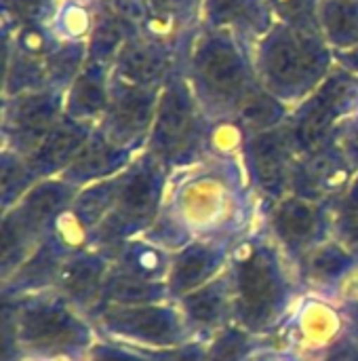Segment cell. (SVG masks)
<instances>
[{
	"label": "cell",
	"mask_w": 358,
	"mask_h": 361,
	"mask_svg": "<svg viewBox=\"0 0 358 361\" xmlns=\"http://www.w3.org/2000/svg\"><path fill=\"white\" fill-rule=\"evenodd\" d=\"M160 214L188 243L236 241L260 222L264 205L249 186L241 157H209L169 173Z\"/></svg>",
	"instance_id": "1"
},
{
	"label": "cell",
	"mask_w": 358,
	"mask_h": 361,
	"mask_svg": "<svg viewBox=\"0 0 358 361\" xmlns=\"http://www.w3.org/2000/svg\"><path fill=\"white\" fill-rule=\"evenodd\" d=\"M234 324L255 336L272 338L304 294L295 264L260 222L232 247L228 262Z\"/></svg>",
	"instance_id": "2"
},
{
	"label": "cell",
	"mask_w": 358,
	"mask_h": 361,
	"mask_svg": "<svg viewBox=\"0 0 358 361\" xmlns=\"http://www.w3.org/2000/svg\"><path fill=\"white\" fill-rule=\"evenodd\" d=\"M184 74L211 123H232L251 93L262 87L253 49L232 32L205 25L188 47Z\"/></svg>",
	"instance_id": "3"
},
{
	"label": "cell",
	"mask_w": 358,
	"mask_h": 361,
	"mask_svg": "<svg viewBox=\"0 0 358 361\" xmlns=\"http://www.w3.org/2000/svg\"><path fill=\"white\" fill-rule=\"evenodd\" d=\"M253 63L262 87L293 110L331 74L335 55L321 32L274 21L253 47Z\"/></svg>",
	"instance_id": "4"
},
{
	"label": "cell",
	"mask_w": 358,
	"mask_h": 361,
	"mask_svg": "<svg viewBox=\"0 0 358 361\" xmlns=\"http://www.w3.org/2000/svg\"><path fill=\"white\" fill-rule=\"evenodd\" d=\"M2 300L13 305L17 338L25 360L87 361L99 341L93 322L55 290Z\"/></svg>",
	"instance_id": "5"
},
{
	"label": "cell",
	"mask_w": 358,
	"mask_h": 361,
	"mask_svg": "<svg viewBox=\"0 0 358 361\" xmlns=\"http://www.w3.org/2000/svg\"><path fill=\"white\" fill-rule=\"evenodd\" d=\"M169 169L148 150H141L133 163L118 176V192L108 218L93 231L89 247L108 254L120 243L141 237L158 218L169 184Z\"/></svg>",
	"instance_id": "6"
},
{
	"label": "cell",
	"mask_w": 358,
	"mask_h": 361,
	"mask_svg": "<svg viewBox=\"0 0 358 361\" xmlns=\"http://www.w3.org/2000/svg\"><path fill=\"white\" fill-rule=\"evenodd\" d=\"M213 123L198 106L184 70H175L165 82L156 118L146 144L169 171L209 159V137Z\"/></svg>",
	"instance_id": "7"
},
{
	"label": "cell",
	"mask_w": 358,
	"mask_h": 361,
	"mask_svg": "<svg viewBox=\"0 0 358 361\" xmlns=\"http://www.w3.org/2000/svg\"><path fill=\"white\" fill-rule=\"evenodd\" d=\"M93 326L101 338L141 351H169L194 341L173 300L133 307L108 305L93 317Z\"/></svg>",
	"instance_id": "8"
},
{
	"label": "cell",
	"mask_w": 358,
	"mask_h": 361,
	"mask_svg": "<svg viewBox=\"0 0 358 361\" xmlns=\"http://www.w3.org/2000/svg\"><path fill=\"white\" fill-rule=\"evenodd\" d=\"M357 106L358 76L335 63L323 85L289 114L287 125L298 154H310L331 142L335 127L344 118L352 116Z\"/></svg>",
	"instance_id": "9"
},
{
	"label": "cell",
	"mask_w": 358,
	"mask_h": 361,
	"mask_svg": "<svg viewBox=\"0 0 358 361\" xmlns=\"http://www.w3.org/2000/svg\"><path fill=\"white\" fill-rule=\"evenodd\" d=\"M344 334L346 324L342 309L327 298L304 292L272 334L270 343L300 361H319Z\"/></svg>",
	"instance_id": "10"
},
{
	"label": "cell",
	"mask_w": 358,
	"mask_h": 361,
	"mask_svg": "<svg viewBox=\"0 0 358 361\" xmlns=\"http://www.w3.org/2000/svg\"><path fill=\"white\" fill-rule=\"evenodd\" d=\"M298 150L289 125L249 135L243 146V167L255 197L264 207L291 195L293 171L298 165Z\"/></svg>",
	"instance_id": "11"
},
{
	"label": "cell",
	"mask_w": 358,
	"mask_h": 361,
	"mask_svg": "<svg viewBox=\"0 0 358 361\" xmlns=\"http://www.w3.org/2000/svg\"><path fill=\"white\" fill-rule=\"evenodd\" d=\"M65 114V91L36 89L2 97V148L30 157Z\"/></svg>",
	"instance_id": "12"
},
{
	"label": "cell",
	"mask_w": 358,
	"mask_h": 361,
	"mask_svg": "<svg viewBox=\"0 0 358 361\" xmlns=\"http://www.w3.org/2000/svg\"><path fill=\"white\" fill-rule=\"evenodd\" d=\"M264 224L295 264L306 252L333 237V203L287 195L264 207Z\"/></svg>",
	"instance_id": "13"
},
{
	"label": "cell",
	"mask_w": 358,
	"mask_h": 361,
	"mask_svg": "<svg viewBox=\"0 0 358 361\" xmlns=\"http://www.w3.org/2000/svg\"><path fill=\"white\" fill-rule=\"evenodd\" d=\"M160 91L162 89L127 82L112 72L110 106L97 129L120 148H129L133 152L146 150L156 118Z\"/></svg>",
	"instance_id": "14"
},
{
	"label": "cell",
	"mask_w": 358,
	"mask_h": 361,
	"mask_svg": "<svg viewBox=\"0 0 358 361\" xmlns=\"http://www.w3.org/2000/svg\"><path fill=\"white\" fill-rule=\"evenodd\" d=\"M194 34L179 40H171L158 34L131 36L118 51L112 72L127 82L162 89L175 70H184V59Z\"/></svg>",
	"instance_id": "15"
},
{
	"label": "cell",
	"mask_w": 358,
	"mask_h": 361,
	"mask_svg": "<svg viewBox=\"0 0 358 361\" xmlns=\"http://www.w3.org/2000/svg\"><path fill=\"white\" fill-rule=\"evenodd\" d=\"M295 271L304 292L338 305L344 290L357 275L358 256L340 239L331 237L306 252L295 262Z\"/></svg>",
	"instance_id": "16"
},
{
	"label": "cell",
	"mask_w": 358,
	"mask_h": 361,
	"mask_svg": "<svg viewBox=\"0 0 358 361\" xmlns=\"http://www.w3.org/2000/svg\"><path fill=\"white\" fill-rule=\"evenodd\" d=\"M354 173L357 171L331 137V142L319 150L298 159L291 195L321 203H335L346 195Z\"/></svg>",
	"instance_id": "17"
},
{
	"label": "cell",
	"mask_w": 358,
	"mask_h": 361,
	"mask_svg": "<svg viewBox=\"0 0 358 361\" xmlns=\"http://www.w3.org/2000/svg\"><path fill=\"white\" fill-rule=\"evenodd\" d=\"M112 264L114 260L108 254L93 247L72 252L63 260L55 292L93 322L103 305V288Z\"/></svg>",
	"instance_id": "18"
},
{
	"label": "cell",
	"mask_w": 358,
	"mask_h": 361,
	"mask_svg": "<svg viewBox=\"0 0 358 361\" xmlns=\"http://www.w3.org/2000/svg\"><path fill=\"white\" fill-rule=\"evenodd\" d=\"M234 243L236 241L224 239H196L177 250L167 277L171 300L177 302L186 294L219 277L228 269Z\"/></svg>",
	"instance_id": "19"
},
{
	"label": "cell",
	"mask_w": 358,
	"mask_h": 361,
	"mask_svg": "<svg viewBox=\"0 0 358 361\" xmlns=\"http://www.w3.org/2000/svg\"><path fill=\"white\" fill-rule=\"evenodd\" d=\"M177 305L194 341H209L211 336H215L222 328L234 322L232 281L228 269L213 281L179 298Z\"/></svg>",
	"instance_id": "20"
},
{
	"label": "cell",
	"mask_w": 358,
	"mask_h": 361,
	"mask_svg": "<svg viewBox=\"0 0 358 361\" xmlns=\"http://www.w3.org/2000/svg\"><path fill=\"white\" fill-rule=\"evenodd\" d=\"M76 195L78 188L61 178L38 180L23 199L4 214H13L32 235L44 241L53 233L57 220L72 207Z\"/></svg>",
	"instance_id": "21"
},
{
	"label": "cell",
	"mask_w": 358,
	"mask_h": 361,
	"mask_svg": "<svg viewBox=\"0 0 358 361\" xmlns=\"http://www.w3.org/2000/svg\"><path fill=\"white\" fill-rule=\"evenodd\" d=\"M270 0H205L203 25L232 32L251 49L274 25Z\"/></svg>",
	"instance_id": "22"
},
{
	"label": "cell",
	"mask_w": 358,
	"mask_h": 361,
	"mask_svg": "<svg viewBox=\"0 0 358 361\" xmlns=\"http://www.w3.org/2000/svg\"><path fill=\"white\" fill-rule=\"evenodd\" d=\"M95 127L97 125L80 123L63 114L59 123L46 133V137L36 146V150L30 157H25L36 178H59L78 157Z\"/></svg>",
	"instance_id": "23"
},
{
	"label": "cell",
	"mask_w": 358,
	"mask_h": 361,
	"mask_svg": "<svg viewBox=\"0 0 358 361\" xmlns=\"http://www.w3.org/2000/svg\"><path fill=\"white\" fill-rule=\"evenodd\" d=\"M137 154L139 152L116 146L95 127L91 137L78 152V157L72 161V165L59 178L80 190L89 184H95V182H101V180L122 173L133 163V159Z\"/></svg>",
	"instance_id": "24"
},
{
	"label": "cell",
	"mask_w": 358,
	"mask_h": 361,
	"mask_svg": "<svg viewBox=\"0 0 358 361\" xmlns=\"http://www.w3.org/2000/svg\"><path fill=\"white\" fill-rule=\"evenodd\" d=\"M72 252L65 250L53 237H46L40 247L8 277L2 281V298H25L55 290L63 260Z\"/></svg>",
	"instance_id": "25"
},
{
	"label": "cell",
	"mask_w": 358,
	"mask_h": 361,
	"mask_svg": "<svg viewBox=\"0 0 358 361\" xmlns=\"http://www.w3.org/2000/svg\"><path fill=\"white\" fill-rule=\"evenodd\" d=\"M110 80L112 66L87 59L65 91V114L80 123L99 125L110 106Z\"/></svg>",
	"instance_id": "26"
},
{
	"label": "cell",
	"mask_w": 358,
	"mask_h": 361,
	"mask_svg": "<svg viewBox=\"0 0 358 361\" xmlns=\"http://www.w3.org/2000/svg\"><path fill=\"white\" fill-rule=\"evenodd\" d=\"M173 254L148 241L146 237H133L120 243L114 252V264L154 283H167Z\"/></svg>",
	"instance_id": "27"
},
{
	"label": "cell",
	"mask_w": 358,
	"mask_h": 361,
	"mask_svg": "<svg viewBox=\"0 0 358 361\" xmlns=\"http://www.w3.org/2000/svg\"><path fill=\"white\" fill-rule=\"evenodd\" d=\"M120 176V173H118ZM118 176L89 184L78 190L72 207L68 209V220L87 237L91 239L93 231L108 218L114 207L116 192H118Z\"/></svg>",
	"instance_id": "28"
},
{
	"label": "cell",
	"mask_w": 358,
	"mask_h": 361,
	"mask_svg": "<svg viewBox=\"0 0 358 361\" xmlns=\"http://www.w3.org/2000/svg\"><path fill=\"white\" fill-rule=\"evenodd\" d=\"M167 300H171L167 283H154V281L141 279V277L112 264V271H110V275L106 279V288H103L101 309L108 305L133 307V305H154V302H167Z\"/></svg>",
	"instance_id": "29"
},
{
	"label": "cell",
	"mask_w": 358,
	"mask_h": 361,
	"mask_svg": "<svg viewBox=\"0 0 358 361\" xmlns=\"http://www.w3.org/2000/svg\"><path fill=\"white\" fill-rule=\"evenodd\" d=\"M203 2L205 0H150L152 30L171 40L194 34L203 25Z\"/></svg>",
	"instance_id": "30"
},
{
	"label": "cell",
	"mask_w": 358,
	"mask_h": 361,
	"mask_svg": "<svg viewBox=\"0 0 358 361\" xmlns=\"http://www.w3.org/2000/svg\"><path fill=\"white\" fill-rule=\"evenodd\" d=\"M319 30L333 51L358 47V0H321Z\"/></svg>",
	"instance_id": "31"
},
{
	"label": "cell",
	"mask_w": 358,
	"mask_h": 361,
	"mask_svg": "<svg viewBox=\"0 0 358 361\" xmlns=\"http://www.w3.org/2000/svg\"><path fill=\"white\" fill-rule=\"evenodd\" d=\"M97 4L99 0H57L44 23L61 42H87Z\"/></svg>",
	"instance_id": "32"
},
{
	"label": "cell",
	"mask_w": 358,
	"mask_h": 361,
	"mask_svg": "<svg viewBox=\"0 0 358 361\" xmlns=\"http://www.w3.org/2000/svg\"><path fill=\"white\" fill-rule=\"evenodd\" d=\"M289 114H291V108L287 104H283L279 97L268 93L264 87H257L251 93V97L243 104V108L238 110L234 123L249 137V135L270 131V129L285 125L289 121Z\"/></svg>",
	"instance_id": "33"
},
{
	"label": "cell",
	"mask_w": 358,
	"mask_h": 361,
	"mask_svg": "<svg viewBox=\"0 0 358 361\" xmlns=\"http://www.w3.org/2000/svg\"><path fill=\"white\" fill-rule=\"evenodd\" d=\"M129 40V34L108 0H99L93 30L87 38V51L91 61H101L108 66H114V59L122 44Z\"/></svg>",
	"instance_id": "34"
},
{
	"label": "cell",
	"mask_w": 358,
	"mask_h": 361,
	"mask_svg": "<svg viewBox=\"0 0 358 361\" xmlns=\"http://www.w3.org/2000/svg\"><path fill=\"white\" fill-rule=\"evenodd\" d=\"M268 343L232 322L207 341V361H247Z\"/></svg>",
	"instance_id": "35"
},
{
	"label": "cell",
	"mask_w": 358,
	"mask_h": 361,
	"mask_svg": "<svg viewBox=\"0 0 358 361\" xmlns=\"http://www.w3.org/2000/svg\"><path fill=\"white\" fill-rule=\"evenodd\" d=\"M0 173H2V178H0V186H2L0 207L4 214L23 199V195L38 182V178L32 171L25 157L17 154L13 150H4V148L0 152Z\"/></svg>",
	"instance_id": "36"
},
{
	"label": "cell",
	"mask_w": 358,
	"mask_h": 361,
	"mask_svg": "<svg viewBox=\"0 0 358 361\" xmlns=\"http://www.w3.org/2000/svg\"><path fill=\"white\" fill-rule=\"evenodd\" d=\"M319 2L321 0H270L274 19L300 30H319Z\"/></svg>",
	"instance_id": "37"
},
{
	"label": "cell",
	"mask_w": 358,
	"mask_h": 361,
	"mask_svg": "<svg viewBox=\"0 0 358 361\" xmlns=\"http://www.w3.org/2000/svg\"><path fill=\"white\" fill-rule=\"evenodd\" d=\"M108 4L124 25L129 38L139 34H150L154 21L150 0H108Z\"/></svg>",
	"instance_id": "38"
},
{
	"label": "cell",
	"mask_w": 358,
	"mask_h": 361,
	"mask_svg": "<svg viewBox=\"0 0 358 361\" xmlns=\"http://www.w3.org/2000/svg\"><path fill=\"white\" fill-rule=\"evenodd\" d=\"M87 361H156L152 351L133 349L127 345H118L99 336L95 347L91 349Z\"/></svg>",
	"instance_id": "39"
},
{
	"label": "cell",
	"mask_w": 358,
	"mask_h": 361,
	"mask_svg": "<svg viewBox=\"0 0 358 361\" xmlns=\"http://www.w3.org/2000/svg\"><path fill=\"white\" fill-rule=\"evenodd\" d=\"M333 142L338 144V148L342 150V154L348 159V163L352 165V169L358 171V116L352 114L348 118H344L333 133Z\"/></svg>",
	"instance_id": "40"
},
{
	"label": "cell",
	"mask_w": 358,
	"mask_h": 361,
	"mask_svg": "<svg viewBox=\"0 0 358 361\" xmlns=\"http://www.w3.org/2000/svg\"><path fill=\"white\" fill-rule=\"evenodd\" d=\"M156 361H207V341H192L169 351H152Z\"/></svg>",
	"instance_id": "41"
},
{
	"label": "cell",
	"mask_w": 358,
	"mask_h": 361,
	"mask_svg": "<svg viewBox=\"0 0 358 361\" xmlns=\"http://www.w3.org/2000/svg\"><path fill=\"white\" fill-rule=\"evenodd\" d=\"M319 361H358V341L346 332L333 347H329L319 357Z\"/></svg>",
	"instance_id": "42"
},
{
	"label": "cell",
	"mask_w": 358,
	"mask_h": 361,
	"mask_svg": "<svg viewBox=\"0 0 358 361\" xmlns=\"http://www.w3.org/2000/svg\"><path fill=\"white\" fill-rule=\"evenodd\" d=\"M247 361H300L295 355H291V353H287V351H283V349H279V347H274L272 343H268L266 347H262L260 351H255L251 357Z\"/></svg>",
	"instance_id": "43"
},
{
	"label": "cell",
	"mask_w": 358,
	"mask_h": 361,
	"mask_svg": "<svg viewBox=\"0 0 358 361\" xmlns=\"http://www.w3.org/2000/svg\"><path fill=\"white\" fill-rule=\"evenodd\" d=\"M342 309V315H344V324H346V332L358 341V298L357 300H350V302H344L340 305Z\"/></svg>",
	"instance_id": "44"
},
{
	"label": "cell",
	"mask_w": 358,
	"mask_h": 361,
	"mask_svg": "<svg viewBox=\"0 0 358 361\" xmlns=\"http://www.w3.org/2000/svg\"><path fill=\"white\" fill-rule=\"evenodd\" d=\"M333 55H335V63L340 68L358 76V47L346 49V51H333Z\"/></svg>",
	"instance_id": "45"
},
{
	"label": "cell",
	"mask_w": 358,
	"mask_h": 361,
	"mask_svg": "<svg viewBox=\"0 0 358 361\" xmlns=\"http://www.w3.org/2000/svg\"><path fill=\"white\" fill-rule=\"evenodd\" d=\"M338 205H342V207H346V209H350V212H354L358 214V171L354 173V178H352V182H350V186H348V190H346V195L340 199V201H335Z\"/></svg>",
	"instance_id": "46"
},
{
	"label": "cell",
	"mask_w": 358,
	"mask_h": 361,
	"mask_svg": "<svg viewBox=\"0 0 358 361\" xmlns=\"http://www.w3.org/2000/svg\"><path fill=\"white\" fill-rule=\"evenodd\" d=\"M25 361H70V360H34V357H27Z\"/></svg>",
	"instance_id": "47"
},
{
	"label": "cell",
	"mask_w": 358,
	"mask_h": 361,
	"mask_svg": "<svg viewBox=\"0 0 358 361\" xmlns=\"http://www.w3.org/2000/svg\"><path fill=\"white\" fill-rule=\"evenodd\" d=\"M354 114H357V116H358V106H357V112H354Z\"/></svg>",
	"instance_id": "48"
},
{
	"label": "cell",
	"mask_w": 358,
	"mask_h": 361,
	"mask_svg": "<svg viewBox=\"0 0 358 361\" xmlns=\"http://www.w3.org/2000/svg\"><path fill=\"white\" fill-rule=\"evenodd\" d=\"M53 2H57V0H53Z\"/></svg>",
	"instance_id": "49"
}]
</instances>
